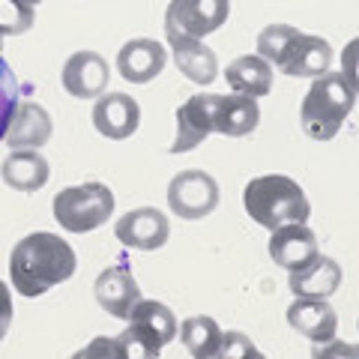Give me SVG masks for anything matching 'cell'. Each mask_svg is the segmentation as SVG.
<instances>
[{
    "mask_svg": "<svg viewBox=\"0 0 359 359\" xmlns=\"http://www.w3.org/2000/svg\"><path fill=\"white\" fill-rule=\"evenodd\" d=\"M224 81L233 93L243 96H266L273 90V66H269L261 54H243L233 63H228L224 69Z\"/></svg>",
    "mask_w": 359,
    "mask_h": 359,
    "instance_id": "obj_21",
    "label": "cell"
},
{
    "mask_svg": "<svg viewBox=\"0 0 359 359\" xmlns=\"http://www.w3.org/2000/svg\"><path fill=\"white\" fill-rule=\"evenodd\" d=\"M353 108H356V81H351L344 72H323L314 78L309 93L302 96L299 105L302 132L314 141H330L339 135Z\"/></svg>",
    "mask_w": 359,
    "mask_h": 359,
    "instance_id": "obj_3",
    "label": "cell"
},
{
    "mask_svg": "<svg viewBox=\"0 0 359 359\" xmlns=\"http://www.w3.org/2000/svg\"><path fill=\"white\" fill-rule=\"evenodd\" d=\"M33 27V6L25 0H0V36H21Z\"/></svg>",
    "mask_w": 359,
    "mask_h": 359,
    "instance_id": "obj_24",
    "label": "cell"
},
{
    "mask_svg": "<svg viewBox=\"0 0 359 359\" xmlns=\"http://www.w3.org/2000/svg\"><path fill=\"white\" fill-rule=\"evenodd\" d=\"M13 314H15V309H13V290H9L6 282H0V341L6 339L9 327H13Z\"/></svg>",
    "mask_w": 359,
    "mask_h": 359,
    "instance_id": "obj_27",
    "label": "cell"
},
{
    "mask_svg": "<svg viewBox=\"0 0 359 359\" xmlns=\"http://www.w3.org/2000/svg\"><path fill=\"white\" fill-rule=\"evenodd\" d=\"M78 257L72 245L60 240L57 233L36 231L18 240L9 255V276H13V287L21 297H42L51 287L69 282L75 276Z\"/></svg>",
    "mask_w": 359,
    "mask_h": 359,
    "instance_id": "obj_1",
    "label": "cell"
},
{
    "mask_svg": "<svg viewBox=\"0 0 359 359\" xmlns=\"http://www.w3.org/2000/svg\"><path fill=\"white\" fill-rule=\"evenodd\" d=\"M231 15V0H171L165 9V36L204 39L216 33Z\"/></svg>",
    "mask_w": 359,
    "mask_h": 359,
    "instance_id": "obj_7",
    "label": "cell"
},
{
    "mask_svg": "<svg viewBox=\"0 0 359 359\" xmlns=\"http://www.w3.org/2000/svg\"><path fill=\"white\" fill-rule=\"evenodd\" d=\"M314 255H318V237H314L302 222L282 224V228H276L273 237H269V257L285 269L306 266Z\"/></svg>",
    "mask_w": 359,
    "mask_h": 359,
    "instance_id": "obj_18",
    "label": "cell"
},
{
    "mask_svg": "<svg viewBox=\"0 0 359 359\" xmlns=\"http://www.w3.org/2000/svg\"><path fill=\"white\" fill-rule=\"evenodd\" d=\"M0 48H4V36H0Z\"/></svg>",
    "mask_w": 359,
    "mask_h": 359,
    "instance_id": "obj_31",
    "label": "cell"
},
{
    "mask_svg": "<svg viewBox=\"0 0 359 359\" xmlns=\"http://www.w3.org/2000/svg\"><path fill=\"white\" fill-rule=\"evenodd\" d=\"M51 114L36 102H18L9 126L4 132V144L9 150H39L51 138Z\"/></svg>",
    "mask_w": 359,
    "mask_h": 359,
    "instance_id": "obj_13",
    "label": "cell"
},
{
    "mask_svg": "<svg viewBox=\"0 0 359 359\" xmlns=\"http://www.w3.org/2000/svg\"><path fill=\"white\" fill-rule=\"evenodd\" d=\"M0 177L15 192H39L48 183L51 168L39 150H9L4 165H0Z\"/></svg>",
    "mask_w": 359,
    "mask_h": 359,
    "instance_id": "obj_20",
    "label": "cell"
},
{
    "mask_svg": "<svg viewBox=\"0 0 359 359\" xmlns=\"http://www.w3.org/2000/svg\"><path fill=\"white\" fill-rule=\"evenodd\" d=\"M177 332H180V341L186 344V351L192 353L195 359L219 356L222 330H219L216 320L207 318V314H195V318H186V320L177 327Z\"/></svg>",
    "mask_w": 359,
    "mask_h": 359,
    "instance_id": "obj_23",
    "label": "cell"
},
{
    "mask_svg": "<svg viewBox=\"0 0 359 359\" xmlns=\"http://www.w3.org/2000/svg\"><path fill=\"white\" fill-rule=\"evenodd\" d=\"M341 285V266L327 255H314L306 266L290 269L287 287L294 297H311V299H330Z\"/></svg>",
    "mask_w": 359,
    "mask_h": 359,
    "instance_id": "obj_17",
    "label": "cell"
},
{
    "mask_svg": "<svg viewBox=\"0 0 359 359\" xmlns=\"http://www.w3.org/2000/svg\"><path fill=\"white\" fill-rule=\"evenodd\" d=\"M108 60L99 51H75L63 66L60 81L66 87V93L75 99H96L108 90Z\"/></svg>",
    "mask_w": 359,
    "mask_h": 359,
    "instance_id": "obj_11",
    "label": "cell"
},
{
    "mask_svg": "<svg viewBox=\"0 0 359 359\" xmlns=\"http://www.w3.org/2000/svg\"><path fill=\"white\" fill-rule=\"evenodd\" d=\"M243 204L245 212L266 231H276L290 222L306 224L311 216V204L302 192V186L285 174H266L249 180L243 189Z\"/></svg>",
    "mask_w": 359,
    "mask_h": 359,
    "instance_id": "obj_4",
    "label": "cell"
},
{
    "mask_svg": "<svg viewBox=\"0 0 359 359\" xmlns=\"http://www.w3.org/2000/svg\"><path fill=\"white\" fill-rule=\"evenodd\" d=\"M261 123V105L252 96L233 93V96H216L212 105V132L228 135V138H243L257 129Z\"/></svg>",
    "mask_w": 359,
    "mask_h": 359,
    "instance_id": "obj_19",
    "label": "cell"
},
{
    "mask_svg": "<svg viewBox=\"0 0 359 359\" xmlns=\"http://www.w3.org/2000/svg\"><path fill=\"white\" fill-rule=\"evenodd\" d=\"M287 323L299 335H306L314 344L335 341V330H339V314L332 311L327 299H311V297H297L287 309Z\"/></svg>",
    "mask_w": 359,
    "mask_h": 359,
    "instance_id": "obj_15",
    "label": "cell"
},
{
    "mask_svg": "<svg viewBox=\"0 0 359 359\" xmlns=\"http://www.w3.org/2000/svg\"><path fill=\"white\" fill-rule=\"evenodd\" d=\"M168 63L165 48L156 39H129L117 51V72L129 84H150Z\"/></svg>",
    "mask_w": 359,
    "mask_h": 359,
    "instance_id": "obj_14",
    "label": "cell"
},
{
    "mask_svg": "<svg viewBox=\"0 0 359 359\" xmlns=\"http://www.w3.org/2000/svg\"><path fill=\"white\" fill-rule=\"evenodd\" d=\"M93 126L108 141H126L141 126V105L129 93H102L93 105Z\"/></svg>",
    "mask_w": 359,
    "mask_h": 359,
    "instance_id": "obj_10",
    "label": "cell"
},
{
    "mask_svg": "<svg viewBox=\"0 0 359 359\" xmlns=\"http://www.w3.org/2000/svg\"><path fill=\"white\" fill-rule=\"evenodd\" d=\"M99 353H108V356L123 359V347H120V341H117V339H96L93 344H87L78 356H99Z\"/></svg>",
    "mask_w": 359,
    "mask_h": 359,
    "instance_id": "obj_28",
    "label": "cell"
},
{
    "mask_svg": "<svg viewBox=\"0 0 359 359\" xmlns=\"http://www.w3.org/2000/svg\"><path fill=\"white\" fill-rule=\"evenodd\" d=\"M330 353H341V356H356V347L351 344H332V347H314V356H330Z\"/></svg>",
    "mask_w": 359,
    "mask_h": 359,
    "instance_id": "obj_29",
    "label": "cell"
},
{
    "mask_svg": "<svg viewBox=\"0 0 359 359\" xmlns=\"http://www.w3.org/2000/svg\"><path fill=\"white\" fill-rule=\"evenodd\" d=\"M114 237L129 245V249H141V252H156L162 249L171 237V222L162 210L156 207H138L129 210L126 216H120L114 224Z\"/></svg>",
    "mask_w": 359,
    "mask_h": 359,
    "instance_id": "obj_9",
    "label": "cell"
},
{
    "mask_svg": "<svg viewBox=\"0 0 359 359\" xmlns=\"http://www.w3.org/2000/svg\"><path fill=\"white\" fill-rule=\"evenodd\" d=\"M219 356H261V351L245 339L243 332H222V347H219Z\"/></svg>",
    "mask_w": 359,
    "mask_h": 359,
    "instance_id": "obj_26",
    "label": "cell"
},
{
    "mask_svg": "<svg viewBox=\"0 0 359 359\" xmlns=\"http://www.w3.org/2000/svg\"><path fill=\"white\" fill-rule=\"evenodd\" d=\"M171 51H174L177 69L183 72L189 81H195V84H212L216 81V75H219L216 51L207 48L201 39H174Z\"/></svg>",
    "mask_w": 359,
    "mask_h": 359,
    "instance_id": "obj_22",
    "label": "cell"
},
{
    "mask_svg": "<svg viewBox=\"0 0 359 359\" xmlns=\"http://www.w3.org/2000/svg\"><path fill=\"white\" fill-rule=\"evenodd\" d=\"M93 294H96V302L111 314V318L129 320L132 306L141 299V287L126 266H111V269H102V273H99Z\"/></svg>",
    "mask_w": 359,
    "mask_h": 359,
    "instance_id": "obj_16",
    "label": "cell"
},
{
    "mask_svg": "<svg viewBox=\"0 0 359 359\" xmlns=\"http://www.w3.org/2000/svg\"><path fill=\"white\" fill-rule=\"evenodd\" d=\"M168 207L180 219H204L219 207V183L207 171H180L168 183Z\"/></svg>",
    "mask_w": 359,
    "mask_h": 359,
    "instance_id": "obj_8",
    "label": "cell"
},
{
    "mask_svg": "<svg viewBox=\"0 0 359 359\" xmlns=\"http://www.w3.org/2000/svg\"><path fill=\"white\" fill-rule=\"evenodd\" d=\"M177 339V318L165 302L138 299L129 314V330L117 335L123 347V359H153L162 353L165 344Z\"/></svg>",
    "mask_w": 359,
    "mask_h": 359,
    "instance_id": "obj_5",
    "label": "cell"
},
{
    "mask_svg": "<svg viewBox=\"0 0 359 359\" xmlns=\"http://www.w3.org/2000/svg\"><path fill=\"white\" fill-rule=\"evenodd\" d=\"M54 219L69 233H90L114 216V192L105 183L69 186L51 201Z\"/></svg>",
    "mask_w": 359,
    "mask_h": 359,
    "instance_id": "obj_6",
    "label": "cell"
},
{
    "mask_svg": "<svg viewBox=\"0 0 359 359\" xmlns=\"http://www.w3.org/2000/svg\"><path fill=\"white\" fill-rule=\"evenodd\" d=\"M257 54L294 78H318L332 66V45L327 39L299 33L290 25H266L257 33Z\"/></svg>",
    "mask_w": 359,
    "mask_h": 359,
    "instance_id": "obj_2",
    "label": "cell"
},
{
    "mask_svg": "<svg viewBox=\"0 0 359 359\" xmlns=\"http://www.w3.org/2000/svg\"><path fill=\"white\" fill-rule=\"evenodd\" d=\"M18 105V84H15V75L9 69V63L0 57V144H4V132L9 126V117Z\"/></svg>",
    "mask_w": 359,
    "mask_h": 359,
    "instance_id": "obj_25",
    "label": "cell"
},
{
    "mask_svg": "<svg viewBox=\"0 0 359 359\" xmlns=\"http://www.w3.org/2000/svg\"><path fill=\"white\" fill-rule=\"evenodd\" d=\"M212 105H216V93H198L177 108V138L171 144L174 156L192 153L212 135Z\"/></svg>",
    "mask_w": 359,
    "mask_h": 359,
    "instance_id": "obj_12",
    "label": "cell"
},
{
    "mask_svg": "<svg viewBox=\"0 0 359 359\" xmlns=\"http://www.w3.org/2000/svg\"><path fill=\"white\" fill-rule=\"evenodd\" d=\"M25 4H30V6H39V4H42V0H25Z\"/></svg>",
    "mask_w": 359,
    "mask_h": 359,
    "instance_id": "obj_30",
    "label": "cell"
}]
</instances>
